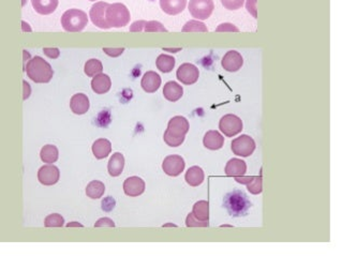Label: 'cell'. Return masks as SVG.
Instances as JSON below:
<instances>
[{
    "mask_svg": "<svg viewBox=\"0 0 342 256\" xmlns=\"http://www.w3.org/2000/svg\"><path fill=\"white\" fill-rule=\"evenodd\" d=\"M43 53L45 54L46 57H48L50 59H56L60 55V50L56 47H44Z\"/></svg>",
    "mask_w": 342,
    "mask_h": 256,
    "instance_id": "39",
    "label": "cell"
},
{
    "mask_svg": "<svg viewBox=\"0 0 342 256\" xmlns=\"http://www.w3.org/2000/svg\"><path fill=\"white\" fill-rule=\"evenodd\" d=\"M130 12L128 8L119 3L109 5L106 11V22L110 28H121L130 22Z\"/></svg>",
    "mask_w": 342,
    "mask_h": 256,
    "instance_id": "4",
    "label": "cell"
},
{
    "mask_svg": "<svg viewBox=\"0 0 342 256\" xmlns=\"http://www.w3.org/2000/svg\"><path fill=\"white\" fill-rule=\"evenodd\" d=\"M124 167V158L120 152H115L109 161L108 170L112 177H118Z\"/></svg>",
    "mask_w": 342,
    "mask_h": 256,
    "instance_id": "24",
    "label": "cell"
},
{
    "mask_svg": "<svg viewBox=\"0 0 342 256\" xmlns=\"http://www.w3.org/2000/svg\"><path fill=\"white\" fill-rule=\"evenodd\" d=\"M219 129L226 137H233L243 130L242 119L233 114H227L220 119Z\"/></svg>",
    "mask_w": 342,
    "mask_h": 256,
    "instance_id": "7",
    "label": "cell"
},
{
    "mask_svg": "<svg viewBox=\"0 0 342 256\" xmlns=\"http://www.w3.org/2000/svg\"><path fill=\"white\" fill-rule=\"evenodd\" d=\"M90 106L89 99L84 94H76L71 98L70 107L76 115H84L88 111Z\"/></svg>",
    "mask_w": 342,
    "mask_h": 256,
    "instance_id": "16",
    "label": "cell"
},
{
    "mask_svg": "<svg viewBox=\"0 0 342 256\" xmlns=\"http://www.w3.org/2000/svg\"><path fill=\"white\" fill-rule=\"evenodd\" d=\"M186 163L182 157L177 155H172L164 159L162 163V169L171 177H177L183 172Z\"/></svg>",
    "mask_w": 342,
    "mask_h": 256,
    "instance_id": "10",
    "label": "cell"
},
{
    "mask_svg": "<svg viewBox=\"0 0 342 256\" xmlns=\"http://www.w3.org/2000/svg\"><path fill=\"white\" fill-rule=\"evenodd\" d=\"M247 11L250 13L254 18H257V9H256V0H247L246 4Z\"/></svg>",
    "mask_w": 342,
    "mask_h": 256,
    "instance_id": "38",
    "label": "cell"
},
{
    "mask_svg": "<svg viewBox=\"0 0 342 256\" xmlns=\"http://www.w3.org/2000/svg\"><path fill=\"white\" fill-rule=\"evenodd\" d=\"M123 191L130 197L140 196L145 191V181L137 176L129 177L123 182Z\"/></svg>",
    "mask_w": 342,
    "mask_h": 256,
    "instance_id": "13",
    "label": "cell"
},
{
    "mask_svg": "<svg viewBox=\"0 0 342 256\" xmlns=\"http://www.w3.org/2000/svg\"><path fill=\"white\" fill-rule=\"evenodd\" d=\"M185 179L191 187H198L203 183L205 179L204 172L200 166H192L186 173Z\"/></svg>",
    "mask_w": 342,
    "mask_h": 256,
    "instance_id": "25",
    "label": "cell"
},
{
    "mask_svg": "<svg viewBox=\"0 0 342 256\" xmlns=\"http://www.w3.org/2000/svg\"><path fill=\"white\" fill-rule=\"evenodd\" d=\"M106 192L104 183L99 180H93L86 187V195L92 200H98L103 196Z\"/></svg>",
    "mask_w": 342,
    "mask_h": 256,
    "instance_id": "26",
    "label": "cell"
},
{
    "mask_svg": "<svg viewBox=\"0 0 342 256\" xmlns=\"http://www.w3.org/2000/svg\"><path fill=\"white\" fill-rule=\"evenodd\" d=\"M115 207V201H114L113 197L109 196L106 200H103L102 202V209L104 211H111L113 208Z\"/></svg>",
    "mask_w": 342,
    "mask_h": 256,
    "instance_id": "43",
    "label": "cell"
},
{
    "mask_svg": "<svg viewBox=\"0 0 342 256\" xmlns=\"http://www.w3.org/2000/svg\"><path fill=\"white\" fill-rule=\"evenodd\" d=\"M200 71L192 64H182L176 72V77L185 85H193L198 81Z\"/></svg>",
    "mask_w": 342,
    "mask_h": 256,
    "instance_id": "9",
    "label": "cell"
},
{
    "mask_svg": "<svg viewBox=\"0 0 342 256\" xmlns=\"http://www.w3.org/2000/svg\"><path fill=\"white\" fill-rule=\"evenodd\" d=\"M103 52H104L107 55L110 57H119L123 52L124 48H110V47H103Z\"/></svg>",
    "mask_w": 342,
    "mask_h": 256,
    "instance_id": "40",
    "label": "cell"
},
{
    "mask_svg": "<svg viewBox=\"0 0 342 256\" xmlns=\"http://www.w3.org/2000/svg\"><path fill=\"white\" fill-rule=\"evenodd\" d=\"M186 225H187V227H208L209 222L208 220H206V221L199 220L191 212L188 214V217H187L186 219Z\"/></svg>",
    "mask_w": 342,
    "mask_h": 256,
    "instance_id": "34",
    "label": "cell"
},
{
    "mask_svg": "<svg viewBox=\"0 0 342 256\" xmlns=\"http://www.w3.org/2000/svg\"><path fill=\"white\" fill-rule=\"evenodd\" d=\"M146 24V20H137L130 26V32L131 33H141L144 32V27Z\"/></svg>",
    "mask_w": 342,
    "mask_h": 256,
    "instance_id": "41",
    "label": "cell"
},
{
    "mask_svg": "<svg viewBox=\"0 0 342 256\" xmlns=\"http://www.w3.org/2000/svg\"><path fill=\"white\" fill-rule=\"evenodd\" d=\"M141 86L143 90L146 91L147 94H153L161 86V77L158 73L153 72V71H148L142 77Z\"/></svg>",
    "mask_w": 342,
    "mask_h": 256,
    "instance_id": "15",
    "label": "cell"
},
{
    "mask_svg": "<svg viewBox=\"0 0 342 256\" xmlns=\"http://www.w3.org/2000/svg\"><path fill=\"white\" fill-rule=\"evenodd\" d=\"M155 66L161 72L169 73L175 67V58L170 55L161 54L155 60Z\"/></svg>",
    "mask_w": 342,
    "mask_h": 256,
    "instance_id": "28",
    "label": "cell"
},
{
    "mask_svg": "<svg viewBox=\"0 0 342 256\" xmlns=\"http://www.w3.org/2000/svg\"><path fill=\"white\" fill-rule=\"evenodd\" d=\"M22 26H23V32H31V28L26 22H22Z\"/></svg>",
    "mask_w": 342,
    "mask_h": 256,
    "instance_id": "46",
    "label": "cell"
},
{
    "mask_svg": "<svg viewBox=\"0 0 342 256\" xmlns=\"http://www.w3.org/2000/svg\"><path fill=\"white\" fill-rule=\"evenodd\" d=\"M67 226H68V227H72V226L83 227V225H82V224H80V223H77V222H72V223H69V224H67Z\"/></svg>",
    "mask_w": 342,
    "mask_h": 256,
    "instance_id": "47",
    "label": "cell"
},
{
    "mask_svg": "<svg viewBox=\"0 0 342 256\" xmlns=\"http://www.w3.org/2000/svg\"><path fill=\"white\" fill-rule=\"evenodd\" d=\"M189 129L190 125L188 120L182 116H175L169 121L168 129L164 132V135L185 139Z\"/></svg>",
    "mask_w": 342,
    "mask_h": 256,
    "instance_id": "8",
    "label": "cell"
},
{
    "mask_svg": "<svg viewBox=\"0 0 342 256\" xmlns=\"http://www.w3.org/2000/svg\"><path fill=\"white\" fill-rule=\"evenodd\" d=\"M24 68L27 76L37 84H46L54 76L51 66L40 56L31 58Z\"/></svg>",
    "mask_w": 342,
    "mask_h": 256,
    "instance_id": "1",
    "label": "cell"
},
{
    "mask_svg": "<svg viewBox=\"0 0 342 256\" xmlns=\"http://www.w3.org/2000/svg\"><path fill=\"white\" fill-rule=\"evenodd\" d=\"M182 33H207L208 29H207L206 25L202 22H199V20H189L188 23H186L185 26L181 29Z\"/></svg>",
    "mask_w": 342,
    "mask_h": 256,
    "instance_id": "31",
    "label": "cell"
},
{
    "mask_svg": "<svg viewBox=\"0 0 342 256\" xmlns=\"http://www.w3.org/2000/svg\"><path fill=\"white\" fill-rule=\"evenodd\" d=\"M183 95L182 87L176 81H168L163 87V96L170 102H177Z\"/></svg>",
    "mask_w": 342,
    "mask_h": 256,
    "instance_id": "22",
    "label": "cell"
},
{
    "mask_svg": "<svg viewBox=\"0 0 342 256\" xmlns=\"http://www.w3.org/2000/svg\"><path fill=\"white\" fill-rule=\"evenodd\" d=\"M65 224V219L58 213H53L47 216L44 220L45 227H62Z\"/></svg>",
    "mask_w": 342,
    "mask_h": 256,
    "instance_id": "32",
    "label": "cell"
},
{
    "mask_svg": "<svg viewBox=\"0 0 342 256\" xmlns=\"http://www.w3.org/2000/svg\"><path fill=\"white\" fill-rule=\"evenodd\" d=\"M61 26L68 33H80L88 24L87 14L78 9H70L61 16Z\"/></svg>",
    "mask_w": 342,
    "mask_h": 256,
    "instance_id": "2",
    "label": "cell"
},
{
    "mask_svg": "<svg viewBox=\"0 0 342 256\" xmlns=\"http://www.w3.org/2000/svg\"><path fill=\"white\" fill-rule=\"evenodd\" d=\"M112 151L111 141L107 138H99L92 145V153L98 160L106 159Z\"/></svg>",
    "mask_w": 342,
    "mask_h": 256,
    "instance_id": "23",
    "label": "cell"
},
{
    "mask_svg": "<svg viewBox=\"0 0 342 256\" xmlns=\"http://www.w3.org/2000/svg\"><path fill=\"white\" fill-rule=\"evenodd\" d=\"M85 73L88 77H93L100 73H102L103 71V65L100 60L98 59H89L87 63L85 64L84 68Z\"/></svg>",
    "mask_w": 342,
    "mask_h": 256,
    "instance_id": "30",
    "label": "cell"
},
{
    "mask_svg": "<svg viewBox=\"0 0 342 256\" xmlns=\"http://www.w3.org/2000/svg\"><path fill=\"white\" fill-rule=\"evenodd\" d=\"M245 0H221L222 6L227 10H238L244 6Z\"/></svg>",
    "mask_w": 342,
    "mask_h": 256,
    "instance_id": "36",
    "label": "cell"
},
{
    "mask_svg": "<svg viewBox=\"0 0 342 256\" xmlns=\"http://www.w3.org/2000/svg\"><path fill=\"white\" fill-rule=\"evenodd\" d=\"M217 33H238L240 29H238L235 25L230 24V23H224L221 24L217 27L216 29Z\"/></svg>",
    "mask_w": 342,
    "mask_h": 256,
    "instance_id": "37",
    "label": "cell"
},
{
    "mask_svg": "<svg viewBox=\"0 0 342 256\" xmlns=\"http://www.w3.org/2000/svg\"><path fill=\"white\" fill-rule=\"evenodd\" d=\"M224 207L233 217L245 216L251 206V203L247 198L246 194L242 191H233L227 194L223 202Z\"/></svg>",
    "mask_w": 342,
    "mask_h": 256,
    "instance_id": "3",
    "label": "cell"
},
{
    "mask_svg": "<svg viewBox=\"0 0 342 256\" xmlns=\"http://www.w3.org/2000/svg\"><path fill=\"white\" fill-rule=\"evenodd\" d=\"M112 80L111 77L107 74L100 73L96 76H93L91 80V88L96 92L97 95H104L111 89Z\"/></svg>",
    "mask_w": 342,
    "mask_h": 256,
    "instance_id": "18",
    "label": "cell"
},
{
    "mask_svg": "<svg viewBox=\"0 0 342 256\" xmlns=\"http://www.w3.org/2000/svg\"><path fill=\"white\" fill-rule=\"evenodd\" d=\"M248 191L251 194H254V195H257V194H261L263 191L262 187V176H255L251 179V181L246 184Z\"/></svg>",
    "mask_w": 342,
    "mask_h": 256,
    "instance_id": "33",
    "label": "cell"
},
{
    "mask_svg": "<svg viewBox=\"0 0 342 256\" xmlns=\"http://www.w3.org/2000/svg\"><path fill=\"white\" fill-rule=\"evenodd\" d=\"M110 4L104 2H99L93 5L89 11V17L92 24L100 29H109L106 22V11Z\"/></svg>",
    "mask_w": 342,
    "mask_h": 256,
    "instance_id": "11",
    "label": "cell"
},
{
    "mask_svg": "<svg viewBox=\"0 0 342 256\" xmlns=\"http://www.w3.org/2000/svg\"><path fill=\"white\" fill-rule=\"evenodd\" d=\"M60 172L58 167L51 164H47L41 167L38 172V180L43 186H54L59 180Z\"/></svg>",
    "mask_w": 342,
    "mask_h": 256,
    "instance_id": "12",
    "label": "cell"
},
{
    "mask_svg": "<svg viewBox=\"0 0 342 256\" xmlns=\"http://www.w3.org/2000/svg\"><path fill=\"white\" fill-rule=\"evenodd\" d=\"M89 2H97V0H89Z\"/></svg>",
    "mask_w": 342,
    "mask_h": 256,
    "instance_id": "50",
    "label": "cell"
},
{
    "mask_svg": "<svg viewBox=\"0 0 342 256\" xmlns=\"http://www.w3.org/2000/svg\"><path fill=\"white\" fill-rule=\"evenodd\" d=\"M102 226H109V227H115V223L110 218H102L98 220L95 224V227H102Z\"/></svg>",
    "mask_w": 342,
    "mask_h": 256,
    "instance_id": "42",
    "label": "cell"
},
{
    "mask_svg": "<svg viewBox=\"0 0 342 256\" xmlns=\"http://www.w3.org/2000/svg\"><path fill=\"white\" fill-rule=\"evenodd\" d=\"M35 11L41 15L53 13L58 7V0H31Z\"/></svg>",
    "mask_w": 342,
    "mask_h": 256,
    "instance_id": "21",
    "label": "cell"
},
{
    "mask_svg": "<svg viewBox=\"0 0 342 256\" xmlns=\"http://www.w3.org/2000/svg\"><path fill=\"white\" fill-rule=\"evenodd\" d=\"M204 146L209 150H219L223 147L224 137L216 130H211L204 135Z\"/></svg>",
    "mask_w": 342,
    "mask_h": 256,
    "instance_id": "17",
    "label": "cell"
},
{
    "mask_svg": "<svg viewBox=\"0 0 342 256\" xmlns=\"http://www.w3.org/2000/svg\"><path fill=\"white\" fill-rule=\"evenodd\" d=\"M192 213L199 220L206 221L209 218V204L206 201H200L194 204Z\"/></svg>",
    "mask_w": 342,
    "mask_h": 256,
    "instance_id": "29",
    "label": "cell"
},
{
    "mask_svg": "<svg viewBox=\"0 0 342 256\" xmlns=\"http://www.w3.org/2000/svg\"><path fill=\"white\" fill-rule=\"evenodd\" d=\"M145 33H168V29L157 20H150L146 22L144 27Z\"/></svg>",
    "mask_w": 342,
    "mask_h": 256,
    "instance_id": "35",
    "label": "cell"
},
{
    "mask_svg": "<svg viewBox=\"0 0 342 256\" xmlns=\"http://www.w3.org/2000/svg\"><path fill=\"white\" fill-rule=\"evenodd\" d=\"M163 49L169 50V52H171V53H177V52H179L181 48H163Z\"/></svg>",
    "mask_w": 342,
    "mask_h": 256,
    "instance_id": "48",
    "label": "cell"
},
{
    "mask_svg": "<svg viewBox=\"0 0 342 256\" xmlns=\"http://www.w3.org/2000/svg\"><path fill=\"white\" fill-rule=\"evenodd\" d=\"M235 178V180H236V182H238V183H242V184H247V183H249V182H250L251 181V179L253 178L252 176H250V177H249V176H238V177H234Z\"/></svg>",
    "mask_w": 342,
    "mask_h": 256,
    "instance_id": "44",
    "label": "cell"
},
{
    "mask_svg": "<svg viewBox=\"0 0 342 256\" xmlns=\"http://www.w3.org/2000/svg\"><path fill=\"white\" fill-rule=\"evenodd\" d=\"M187 6V0H160V7L164 13L177 15L181 13Z\"/></svg>",
    "mask_w": 342,
    "mask_h": 256,
    "instance_id": "19",
    "label": "cell"
},
{
    "mask_svg": "<svg viewBox=\"0 0 342 256\" xmlns=\"http://www.w3.org/2000/svg\"><path fill=\"white\" fill-rule=\"evenodd\" d=\"M23 84H24V100H27L31 95V88L26 80L23 81Z\"/></svg>",
    "mask_w": 342,
    "mask_h": 256,
    "instance_id": "45",
    "label": "cell"
},
{
    "mask_svg": "<svg viewBox=\"0 0 342 256\" xmlns=\"http://www.w3.org/2000/svg\"><path fill=\"white\" fill-rule=\"evenodd\" d=\"M244 64V59L243 56L236 52V50H229L221 61V65L223 69L227 72H236V71L240 70L243 67Z\"/></svg>",
    "mask_w": 342,
    "mask_h": 256,
    "instance_id": "14",
    "label": "cell"
},
{
    "mask_svg": "<svg viewBox=\"0 0 342 256\" xmlns=\"http://www.w3.org/2000/svg\"><path fill=\"white\" fill-rule=\"evenodd\" d=\"M247 172V164L246 162L241 159H231L225 165V174L229 177H238L244 176Z\"/></svg>",
    "mask_w": 342,
    "mask_h": 256,
    "instance_id": "20",
    "label": "cell"
},
{
    "mask_svg": "<svg viewBox=\"0 0 342 256\" xmlns=\"http://www.w3.org/2000/svg\"><path fill=\"white\" fill-rule=\"evenodd\" d=\"M27 57L29 58L30 55H29V53H27V50H24V63H26V61H27Z\"/></svg>",
    "mask_w": 342,
    "mask_h": 256,
    "instance_id": "49",
    "label": "cell"
},
{
    "mask_svg": "<svg viewBox=\"0 0 342 256\" xmlns=\"http://www.w3.org/2000/svg\"><path fill=\"white\" fill-rule=\"evenodd\" d=\"M188 8L194 18L205 20L213 14L215 5L213 0H190Z\"/></svg>",
    "mask_w": 342,
    "mask_h": 256,
    "instance_id": "5",
    "label": "cell"
},
{
    "mask_svg": "<svg viewBox=\"0 0 342 256\" xmlns=\"http://www.w3.org/2000/svg\"><path fill=\"white\" fill-rule=\"evenodd\" d=\"M59 152L56 146L54 145H45L43 148L41 149L40 152V158L44 163H47V164H53L57 160H58Z\"/></svg>",
    "mask_w": 342,
    "mask_h": 256,
    "instance_id": "27",
    "label": "cell"
},
{
    "mask_svg": "<svg viewBox=\"0 0 342 256\" xmlns=\"http://www.w3.org/2000/svg\"><path fill=\"white\" fill-rule=\"evenodd\" d=\"M232 151L234 152V155L240 156L243 158L250 157L252 153L254 152L256 145L254 139L249 136V135H241L240 137L235 138L232 140V145H231Z\"/></svg>",
    "mask_w": 342,
    "mask_h": 256,
    "instance_id": "6",
    "label": "cell"
}]
</instances>
